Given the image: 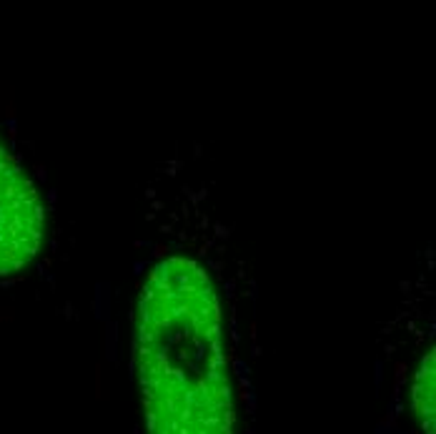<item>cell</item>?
Listing matches in <instances>:
<instances>
[{
  "mask_svg": "<svg viewBox=\"0 0 436 434\" xmlns=\"http://www.w3.org/2000/svg\"><path fill=\"white\" fill-rule=\"evenodd\" d=\"M50 234L40 171L0 106V289H18L45 269Z\"/></svg>",
  "mask_w": 436,
  "mask_h": 434,
  "instance_id": "3957f363",
  "label": "cell"
},
{
  "mask_svg": "<svg viewBox=\"0 0 436 434\" xmlns=\"http://www.w3.org/2000/svg\"><path fill=\"white\" fill-rule=\"evenodd\" d=\"M434 351V253H424L381 331L389 434H436Z\"/></svg>",
  "mask_w": 436,
  "mask_h": 434,
  "instance_id": "7a4b0ae2",
  "label": "cell"
},
{
  "mask_svg": "<svg viewBox=\"0 0 436 434\" xmlns=\"http://www.w3.org/2000/svg\"><path fill=\"white\" fill-rule=\"evenodd\" d=\"M256 294L213 186L183 156L143 188L130 369L141 434H253Z\"/></svg>",
  "mask_w": 436,
  "mask_h": 434,
  "instance_id": "6da1fadb",
  "label": "cell"
}]
</instances>
